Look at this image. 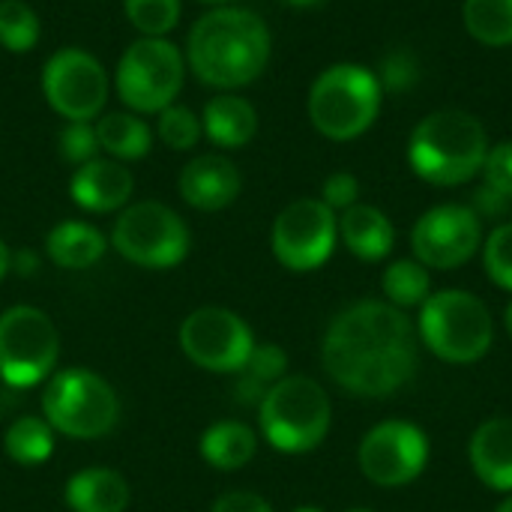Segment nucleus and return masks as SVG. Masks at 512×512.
I'll use <instances>...</instances> for the list:
<instances>
[{
    "mask_svg": "<svg viewBox=\"0 0 512 512\" xmlns=\"http://www.w3.org/2000/svg\"><path fill=\"white\" fill-rule=\"evenodd\" d=\"M420 357L417 324L387 300H357L327 327L321 360L327 375L348 393L384 399L402 390Z\"/></svg>",
    "mask_w": 512,
    "mask_h": 512,
    "instance_id": "nucleus-1",
    "label": "nucleus"
},
{
    "mask_svg": "<svg viewBox=\"0 0 512 512\" xmlns=\"http://www.w3.org/2000/svg\"><path fill=\"white\" fill-rule=\"evenodd\" d=\"M273 39L261 15L243 6H213L186 36V66L216 90L252 84L270 63Z\"/></svg>",
    "mask_w": 512,
    "mask_h": 512,
    "instance_id": "nucleus-2",
    "label": "nucleus"
},
{
    "mask_svg": "<svg viewBox=\"0 0 512 512\" xmlns=\"http://www.w3.org/2000/svg\"><path fill=\"white\" fill-rule=\"evenodd\" d=\"M489 153L486 126L462 111L444 108L423 117L408 141L411 171L432 186H462L483 171Z\"/></svg>",
    "mask_w": 512,
    "mask_h": 512,
    "instance_id": "nucleus-3",
    "label": "nucleus"
},
{
    "mask_svg": "<svg viewBox=\"0 0 512 512\" xmlns=\"http://www.w3.org/2000/svg\"><path fill=\"white\" fill-rule=\"evenodd\" d=\"M384 87L363 63H333L309 87V120L330 141H354L381 114Z\"/></svg>",
    "mask_w": 512,
    "mask_h": 512,
    "instance_id": "nucleus-4",
    "label": "nucleus"
},
{
    "mask_svg": "<svg viewBox=\"0 0 512 512\" xmlns=\"http://www.w3.org/2000/svg\"><path fill=\"white\" fill-rule=\"evenodd\" d=\"M417 336L438 360L468 366L492 351L495 318L477 294L444 288L429 294V300L420 306Z\"/></svg>",
    "mask_w": 512,
    "mask_h": 512,
    "instance_id": "nucleus-5",
    "label": "nucleus"
},
{
    "mask_svg": "<svg viewBox=\"0 0 512 512\" xmlns=\"http://www.w3.org/2000/svg\"><path fill=\"white\" fill-rule=\"evenodd\" d=\"M264 441L288 456L312 453L324 444L333 423V405L324 387L306 375H285L258 405Z\"/></svg>",
    "mask_w": 512,
    "mask_h": 512,
    "instance_id": "nucleus-6",
    "label": "nucleus"
},
{
    "mask_svg": "<svg viewBox=\"0 0 512 512\" xmlns=\"http://www.w3.org/2000/svg\"><path fill=\"white\" fill-rule=\"evenodd\" d=\"M42 417L48 426L75 441H93L108 435L120 420V402L114 387L90 369H60L45 381Z\"/></svg>",
    "mask_w": 512,
    "mask_h": 512,
    "instance_id": "nucleus-7",
    "label": "nucleus"
},
{
    "mask_svg": "<svg viewBox=\"0 0 512 512\" xmlns=\"http://www.w3.org/2000/svg\"><path fill=\"white\" fill-rule=\"evenodd\" d=\"M186 54L165 36L135 39L117 60L114 87L135 114H159L174 105L186 81Z\"/></svg>",
    "mask_w": 512,
    "mask_h": 512,
    "instance_id": "nucleus-8",
    "label": "nucleus"
},
{
    "mask_svg": "<svg viewBox=\"0 0 512 512\" xmlns=\"http://www.w3.org/2000/svg\"><path fill=\"white\" fill-rule=\"evenodd\" d=\"M111 246L138 267L168 270L189 255V228L162 201L126 204L111 228Z\"/></svg>",
    "mask_w": 512,
    "mask_h": 512,
    "instance_id": "nucleus-9",
    "label": "nucleus"
},
{
    "mask_svg": "<svg viewBox=\"0 0 512 512\" xmlns=\"http://www.w3.org/2000/svg\"><path fill=\"white\" fill-rule=\"evenodd\" d=\"M60 336L36 306H12L0 315V378L9 387H36L54 375Z\"/></svg>",
    "mask_w": 512,
    "mask_h": 512,
    "instance_id": "nucleus-10",
    "label": "nucleus"
},
{
    "mask_svg": "<svg viewBox=\"0 0 512 512\" xmlns=\"http://www.w3.org/2000/svg\"><path fill=\"white\" fill-rule=\"evenodd\" d=\"M339 240V216L321 198L291 201L273 222L270 246L276 261L291 273L324 267Z\"/></svg>",
    "mask_w": 512,
    "mask_h": 512,
    "instance_id": "nucleus-11",
    "label": "nucleus"
},
{
    "mask_svg": "<svg viewBox=\"0 0 512 512\" xmlns=\"http://www.w3.org/2000/svg\"><path fill=\"white\" fill-rule=\"evenodd\" d=\"M42 96L66 123H93L108 102V72L84 48H60L42 66Z\"/></svg>",
    "mask_w": 512,
    "mask_h": 512,
    "instance_id": "nucleus-12",
    "label": "nucleus"
},
{
    "mask_svg": "<svg viewBox=\"0 0 512 512\" xmlns=\"http://www.w3.org/2000/svg\"><path fill=\"white\" fill-rule=\"evenodd\" d=\"M429 435L408 420H384L372 426L357 450L360 471L381 489L411 486L429 465Z\"/></svg>",
    "mask_w": 512,
    "mask_h": 512,
    "instance_id": "nucleus-13",
    "label": "nucleus"
},
{
    "mask_svg": "<svg viewBox=\"0 0 512 512\" xmlns=\"http://www.w3.org/2000/svg\"><path fill=\"white\" fill-rule=\"evenodd\" d=\"M483 249V219L468 204L429 207L411 228V252L426 270H459Z\"/></svg>",
    "mask_w": 512,
    "mask_h": 512,
    "instance_id": "nucleus-14",
    "label": "nucleus"
},
{
    "mask_svg": "<svg viewBox=\"0 0 512 512\" xmlns=\"http://www.w3.org/2000/svg\"><path fill=\"white\" fill-rule=\"evenodd\" d=\"M180 348L204 372L237 375L255 348V336L237 312L204 306L180 324Z\"/></svg>",
    "mask_w": 512,
    "mask_h": 512,
    "instance_id": "nucleus-15",
    "label": "nucleus"
},
{
    "mask_svg": "<svg viewBox=\"0 0 512 512\" xmlns=\"http://www.w3.org/2000/svg\"><path fill=\"white\" fill-rule=\"evenodd\" d=\"M240 189H243L240 168L228 156H219V153L195 156L180 171V195L189 207L201 213H216V210L231 207Z\"/></svg>",
    "mask_w": 512,
    "mask_h": 512,
    "instance_id": "nucleus-16",
    "label": "nucleus"
},
{
    "mask_svg": "<svg viewBox=\"0 0 512 512\" xmlns=\"http://www.w3.org/2000/svg\"><path fill=\"white\" fill-rule=\"evenodd\" d=\"M135 180L132 171L117 162V159H105L96 156L84 165L75 168L72 180H69V195L72 201L87 210V213H114L123 210L132 198Z\"/></svg>",
    "mask_w": 512,
    "mask_h": 512,
    "instance_id": "nucleus-17",
    "label": "nucleus"
},
{
    "mask_svg": "<svg viewBox=\"0 0 512 512\" xmlns=\"http://www.w3.org/2000/svg\"><path fill=\"white\" fill-rule=\"evenodd\" d=\"M468 459L483 486L492 492L507 495L512 492V420L510 417H492L477 426Z\"/></svg>",
    "mask_w": 512,
    "mask_h": 512,
    "instance_id": "nucleus-18",
    "label": "nucleus"
},
{
    "mask_svg": "<svg viewBox=\"0 0 512 512\" xmlns=\"http://www.w3.org/2000/svg\"><path fill=\"white\" fill-rule=\"evenodd\" d=\"M339 240L348 246V252L360 261H384L393 252L396 228L390 216L381 207L372 204H354L339 213Z\"/></svg>",
    "mask_w": 512,
    "mask_h": 512,
    "instance_id": "nucleus-19",
    "label": "nucleus"
},
{
    "mask_svg": "<svg viewBox=\"0 0 512 512\" xmlns=\"http://www.w3.org/2000/svg\"><path fill=\"white\" fill-rule=\"evenodd\" d=\"M204 138L222 150L246 147L258 132V111L246 96L237 93H216L201 114Z\"/></svg>",
    "mask_w": 512,
    "mask_h": 512,
    "instance_id": "nucleus-20",
    "label": "nucleus"
},
{
    "mask_svg": "<svg viewBox=\"0 0 512 512\" xmlns=\"http://www.w3.org/2000/svg\"><path fill=\"white\" fill-rule=\"evenodd\" d=\"M63 501L72 512H126L129 483L111 468H84L66 480Z\"/></svg>",
    "mask_w": 512,
    "mask_h": 512,
    "instance_id": "nucleus-21",
    "label": "nucleus"
},
{
    "mask_svg": "<svg viewBox=\"0 0 512 512\" xmlns=\"http://www.w3.org/2000/svg\"><path fill=\"white\" fill-rule=\"evenodd\" d=\"M105 249H108L105 234L90 222H78V219H66L54 225L45 237L48 258L63 270H87L102 261Z\"/></svg>",
    "mask_w": 512,
    "mask_h": 512,
    "instance_id": "nucleus-22",
    "label": "nucleus"
},
{
    "mask_svg": "<svg viewBox=\"0 0 512 512\" xmlns=\"http://www.w3.org/2000/svg\"><path fill=\"white\" fill-rule=\"evenodd\" d=\"M258 453V435L240 420H219L201 435V459L216 471H240Z\"/></svg>",
    "mask_w": 512,
    "mask_h": 512,
    "instance_id": "nucleus-23",
    "label": "nucleus"
},
{
    "mask_svg": "<svg viewBox=\"0 0 512 512\" xmlns=\"http://www.w3.org/2000/svg\"><path fill=\"white\" fill-rule=\"evenodd\" d=\"M96 138H99V150H105L117 162L144 159L153 147V129L135 111L102 114L96 123Z\"/></svg>",
    "mask_w": 512,
    "mask_h": 512,
    "instance_id": "nucleus-24",
    "label": "nucleus"
},
{
    "mask_svg": "<svg viewBox=\"0 0 512 512\" xmlns=\"http://www.w3.org/2000/svg\"><path fill=\"white\" fill-rule=\"evenodd\" d=\"M381 291L396 309H420L432 294V276L417 258H396L381 276Z\"/></svg>",
    "mask_w": 512,
    "mask_h": 512,
    "instance_id": "nucleus-25",
    "label": "nucleus"
},
{
    "mask_svg": "<svg viewBox=\"0 0 512 512\" xmlns=\"http://www.w3.org/2000/svg\"><path fill=\"white\" fill-rule=\"evenodd\" d=\"M3 450L15 465L36 468L54 453V429L45 417H18L3 435Z\"/></svg>",
    "mask_w": 512,
    "mask_h": 512,
    "instance_id": "nucleus-26",
    "label": "nucleus"
},
{
    "mask_svg": "<svg viewBox=\"0 0 512 512\" xmlns=\"http://www.w3.org/2000/svg\"><path fill=\"white\" fill-rule=\"evenodd\" d=\"M462 21L480 45H512V0H465Z\"/></svg>",
    "mask_w": 512,
    "mask_h": 512,
    "instance_id": "nucleus-27",
    "label": "nucleus"
},
{
    "mask_svg": "<svg viewBox=\"0 0 512 512\" xmlns=\"http://www.w3.org/2000/svg\"><path fill=\"white\" fill-rule=\"evenodd\" d=\"M42 36L39 15L24 0H0V45L12 54H27Z\"/></svg>",
    "mask_w": 512,
    "mask_h": 512,
    "instance_id": "nucleus-28",
    "label": "nucleus"
},
{
    "mask_svg": "<svg viewBox=\"0 0 512 512\" xmlns=\"http://www.w3.org/2000/svg\"><path fill=\"white\" fill-rule=\"evenodd\" d=\"M129 24L141 36H168L180 21V0H123Z\"/></svg>",
    "mask_w": 512,
    "mask_h": 512,
    "instance_id": "nucleus-29",
    "label": "nucleus"
},
{
    "mask_svg": "<svg viewBox=\"0 0 512 512\" xmlns=\"http://www.w3.org/2000/svg\"><path fill=\"white\" fill-rule=\"evenodd\" d=\"M156 135L165 147L171 150H192L204 138L201 117L186 108V105H168L165 111L156 114Z\"/></svg>",
    "mask_w": 512,
    "mask_h": 512,
    "instance_id": "nucleus-30",
    "label": "nucleus"
},
{
    "mask_svg": "<svg viewBox=\"0 0 512 512\" xmlns=\"http://www.w3.org/2000/svg\"><path fill=\"white\" fill-rule=\"evenodd\" d=\"M483 267L489 282L512 294V222L498 225L489 237H483Z\"/></svg>",
    "mask_w": 512,
    "mask_h": 512,
    "instance_id": "nucleus-31",
    "label": "nucleus"
},
{
    "mask_svg": "<svg viewBox=\"0 0 512 512\" xmlns=\"http://www.w3.org/2000/svg\"><path fill=\"white\" fill-rule=\"evenodd\" d=\"M240 375H246L255 384H261V387L270 390L276 381H282L288 375V354L279 345H270V342L267 345H258L255 342V348H252L246 366L240 369Z\"/></svg>",
    "mask_w": 512,
    "mask_h": 512,
    "instance_id": "nucleus-32",
    "label": "nucleus"
},
{
    "mask_svg": "<svg viewBox=\"0 0 512 512\" xmlns=\"http://www.w3.org/2000/svg\"><path fill=\"white\" fill-rule=\"evenodd\" d=\"M99 153V138H96V126L93 123H66L60 132V156L69 165H84L90 159H96Z\"/></svg>",
    "mask_w": 512,
    "mask_h": 512,
    "instance_id": "nucleus-33",
    "label": "nucleus"
},
{
    "mask_svg": "<svg viewBox=\"0 0 512 512\" xmlns=\"http://www.w3.org/2000/svg\"><path fill=\"white\" fill-rule=\"evenodd\" d=\"M480 174L486 180V189L512 201V141H498L495 147H489Z\"/></svg>",
    "mask_w": 512,
    "mask_h": 512,
    "instance_id": "nucleus-34",
    "label": "nucleus"
},
{
    "mask_svg": "<svg viewBox=\"0 0 512 512\" xmlns=\"http://www.w3.org/2000/svg\"><path fill=\"white\" fill-rule=\"evenodd\" d=\"M417 78H420L417 60L411 51H402V48L387 54V60L381 63V75H378L384 90H408Z\"/></svg>",
    "mask_w": 512,
    "mask_h": 512,
    "instance_id": "nucleus-35",
    "label": "nucleus"
},
{
    "mask_svg": "<svg viewBox=\"0 0 512 512\" xmlns=\"http://www.w3.org/2000/svg\"><path fill=\"white\" fill-rule=\"evenodd\" d=\"M360 198V180L348 171H336L324 180L321 186V201L333 210V213H342L348 207H354Z\"/></svg>",
    "mask_w": 512,
    "mask_h": 512,
    "instance_id": "nucleus-36",
    "label": "nucleus"
},
{
    "mask_svg": "<svg viewBox=\"0 0 512 512\" xmlns=\"http://www.w3.org/2000/svg\"><path fill=\"white\" fill-rule=\"evenodd\" d=\"M210 512H273V507L255 492H228L213 504Z\"/></svg>",
    "mask_w": 512,
    "mask_h": 512,
    "instance_id": "nucleus-37",
    "label": "nucleus"
},
{
    "mask_svg": "<svg viewBox=\"0 0 512 512\" xmlns=\"http://www.w3.org/2000/svg\"><path fill=\"white\" fill-rule=\"evenodd\" d=\"M36 267H39V261H36L33 252H18V255H12V270H18L21 276H33Z\"/></svg>",
    "mask_w": 512,
    "mask_h": 512,
    "instance_id": "nucleus-38",
    "label": "nucleus"
},
{
    "mask_svg": "<svg viewBox=\"0 0 512 512\" xmlns=\"http://www.w3.org/2000/svg\"><path fill=\"white\" fill-rule=\"evenodd\" d=\"M9 270H12V252H9V246L0 240V279H3Z\"/></svg>",
    "mask_w": 512,
    "mask_h": 512,
    "instance_id": "nucleus-39",
    "label": "nucleus"
},
{
    "mask_svg": "<svg viewBox=\"0 0 512 512\" xmlns=\"http://www.w3.org/2000/svg\"><path fill=\"white\" fill-rule=\"evenodd\" d=\"M282 3L297 6V9H309V6H318V3H324V0H282Z\"/></svg>",
    "mask_w": 512,
    "mask_h": 512,
    "instance_id": "nucleus-40",
    "label": "nucleus"
},
{
    "mask_svg": "<svg viewBox=\"0 0 512 512\" xmlns=\"http://www.w3.org/2000/svg\"><path fill=\"white\" fill-rule=\"evenodd\" d=\"M504 327H507V336L512 339V300L507 303V309H504Z\"/></svg>",
    "mask_w": 512,
    "mask_h": 512,
    "instance_id": "nucleus-41",
    "label": "nucleus"
},
{
    "mask_svg": "<svg viewBox=\"0 0 512 512\" xmlns=\"http://www.w3.org/2000/svg\"><path fill=\"white\" fill-rule=\"evenodd\" d=\"M495 512H512V492H507V495H504V501L498 504V510Z\"/></svg>",
    "mask_w": 512,
    "mask_h": 512,
    "instance_id": "nucleus-42",
    "label": "nucleus"
},
{
    "mask_svg": "<svg viewBox=\"0 0 512 512\" xmlns=\"http://www.w3.org/2000/svg\"><path fill=\"white\" fill-rule=\"evenodd\" d=\"M201 3H210V6H228V3H234V0H201Z\"/></svg>",
    "mask_w": 512,
    "mask_h": 512,
    "instance_id": "nucleus-43",
    "label": "nucleus"
},
{
    "mask_svg": "<svg viewBox=\"0 0 512 512\" xmlns=\"http://www.w3.org/2000/svg\"><path fill=\"white\" fill-rule=\"evenodd\" d=\"M291 512H324L321 507H297V510H291Z\"/></svg>",
    "mask_w": 512,
    "mask_h": 512,
    "instance_id": "nucleus-44",
    "label": "nucleus"
},
{
    "mask_svg": "<svg viewBox=\"0 0 512 512\" xmlns=\"http://www.w3.org/2000/svg\"><path fill=\"white\" fill-rule=\"evenodd\" d=\"M348 512H375V510H366V507H354V510H348Z\"/></svg>",
    "mask_w": 512,
    "mask_h": 512,
    "instance_id": "nucleus-45",
    "label": "nucleus"
}]
</instances>
